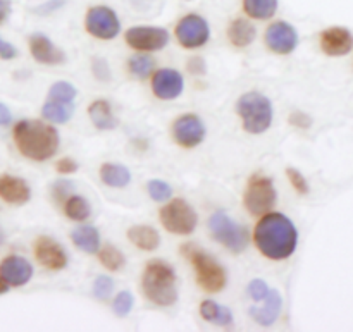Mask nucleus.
I'll list each match as a JSON object with an SVG mask.
<instances>
[{
  "label": "nucleus",
  "mask_w": 353,
  "mask_h": 332,
  "mask_svg": "<svg viewBox=\"0 0 353 332\" xmlns=\"http://www.w3.org/2000/svg\"><path fill=\"white\" fill-rule=\"evenodd\" d=\"M7 291H9V284H7V282L0 278V295H3V293H7Z\"/></svg>",
  "instance_id": "49530a36"
},
{
  "label": "nucleus",
  "mask_w": 353,
  "mask_h": 332,
  "mask_svg": "<svg viewBox=\"0 0 353 332\" xmlns=\"http://www.w3.org/2000/svg\"><path fill=\"white\" fill-rule=\"evenodd\" d=\"M183 88H185V81L176 69H159L152 78V90H154L155 96L161 100L178 98L183 93Z\"/></svg>",
  "instance_id": "2eb2a0df"
},
{
  "label": "nucleus",
  "mask_w": 353,
  "mask_h": 332,
  "mask_svg": "<svg viewBox=\"0 0 353 332\" xmlns=\"http://www.w3.org/2000/svg\"><path fill=\"white\" fill-rule=\"evenodd\" d=\"M55 169H57V172H61V174H74V172L78 171V162L72 160V158L69 157H64L55 164Z\"/></svg>",
  "instance_id": "58836bf2"
},
{
  "label": "nucleus",
  "mask_w": 353,
  "mask_h": 332,
  "mask_svg": "<svg viewBox=\"0 0 353 332\" xmlns=\"http://www.w3.org/2000/svg\"><path fill=\"white\" fill-rule=\"evenodd\" d=\"M30 50L37 62L47 65H57L65 61V54L52 43L50 38L43 33H34L30 37Z\"/></svg>",
  "instance_id": "f3484780"
},
{
  "label": "nucleus",
  "mask_w": 353,
  "mask_h": 332,
  "mask_svg": "<svg viewBox=\"0 0 353 332\" xmlns=\"http://www.w3.org/2000/svg\"><path fill=\"white\" fill-rule=\"evenodd\" d=\"M128 69L138 79H145L154 71V59L150 55H133L128 62Z\"/></svg>",
  "instance_id": "7c9ffc66"
},
{
  "label": "nucleus",
  "mask_w": 353,
  "mask_h": 332,
  "mask_svg": "<svg viewBox=\"0 0 353 332\" xmlns=\"http://www.w3.org/2000/svg\"><path fill=\"white\" fill-rule=\"evenodd\" d=\"M12 121V114L3 103H0V126H7Z\"/></svg>",
  "instance_id": "c03bdc74"
},
{
  "label": "nucleus",
  "mask_w": 353,
  "mask_h": 332,
  "mask_svg": "<svg viewBox=\"0 0 353 332\" xmlns=\"http://www.w3.org/2000/svg\"><path fill=\"white\" fill-rule=\"evenodd\" d=\"M286 176H288L292 186L296 189V191L300 193V195H309L310 186H309V183H307L305 176H303L302 172L296 171V169H293V167H290V169H286Z\"/></svg>",
  "instance_id": "e433bc0d"
},
{
  "label": "nucleus",
  "mask_w": 353,
  "mask_h": 332,
  "mask_svg": "<svg viewBox=\"0 0 353 332\" xmlns=\"http://www.w3.org/2000/svg\"><path fill=\"white\" fill-rule=\"evenodd\" d=\"M133 305H134L133 295H131L130 291H121L119 295L114 298L112 310H114V313H116V315L126 317V315H130L131 310H133Z\"/></svg>",
  "instance_id": "72a5a7b5"
},
{
  "label": "nucleus",
  "mask_w": 353,
  "mask_h": 332,
  "mask_svg": "<svg viewBox=\"0 0 353 332\" xmlns=\"http://www.w3.org/2000/svg\"><path fill=\"white\" fill-rule=\"evenodd\" d=\"M172 136L183 148H195L205 140V124L195 114H186L176 119L172 126Z\"/></svg>",
  "instance_id": "f8f14e48"
},
{
  "label": "nucleus",
  "mask_w": 353,
  "mask_h": 332,
  "mask_svg": "<svg viewBox=\"0 0 353 332\" xmlns=\"http://www.w3.org/2000/svg\"><path fill=\"white\" fill-rule=\"evenodd\" d=\"M209 23L199 14H188L176 26V38L185 48H199L209 41Z\"/></svg>",
  "instance_id": "9b49d317"
},
{
  "label": "nucleus",
  "mask_w": 353,
  "mask_h": 332,
  "mask_svg": "<svg viewBox=\"0 0 353 332\" xmlns=\"http://www.w3.org/2000/svg\"><path fill=\"white\" fill-rule=\"evenodd\" d=\"M64 212L71 220L83 222V220H86L92 216V207H90V203L83 196L71 195L64 202Z\"/></svg>",
  "instance_id": "c85d7f7f"
},
{
  "label": "nucleus",
  "mask_w": 353,
  "mask_h": 332,
  "mask_svg": "<svg viewBox=\"0 0 353 332\" xmlns=\"http://www.w3.org/2000/svg\"><path fill=\"white\" fill-rule=\"evenodd\" d=\"M238 116L243 121V129L252 134H262L271 127L272 109L271 100L259 92H248L240 96L236 103Z\"/></svg>",
  "instance_id": "20e7f679"
},
{
  "label": "nucleus",
  "mask_w": 353,
  "mask_h": 332,
  "mask_svg": "<svg viewBox=\"0 0 353 332\" xmlns=\"http://www.w3.org/2000/svg\"><path fill=\"white\" fill-rule=\"evenodd\" d=\"M228 37L234 47H248L254 43L255 37H257V30L254 24L247 19H234L228 28Z\"/></svg>",
  "instance_id": "b1692460"
},
{
  "label": "nucleus",
  "mask_w": 353,
  "mask_h": 332,
  "mask_svg": "<svg viewBox=\"0 0 353 332\" xmlns=\"http://www.w3.org/2000/svg\"><path fill=\"white\" fill-rule=\"evenodd\" d=\"M99 258L102 262V265L105 269H109L110 272H117L124 267L126 264V258L124 255L117 250L114 245H105L103 248L99 250Z\"/></svg>",
  "instance_id": "c756f323"
},
{
  "label": "nucleus",
  "mask_w": 353,
  "mask_h": 332,
  "mask_svg": "<svg viewBox=\"0 0 353 332\" xmlns=\"http://www.w3.org/2000/svg\"><path fill=\"white\" fill-rule=\"evenodd\" d=\"M16 55H17L16 47H12V45L7 43L6 40H2V38H0V57L9 61V59H14Z\"/></svg>",
  "instance_id": "ea45409f"
},
{
  "label": "nucleus",
  "mask_w": 353,
  "mask_h": 332,
  "mask_svg": "<svg viewBox=\"0 0 353 332\" xmlns=\"http://www.w3.org/2000/svg\"><path fill=\"white\" fill-rule=\"evenodd\" d=\"M0 278L9 286H24L33 278V267L23 257H7L0 264Z\"/></svg>",
  "instance_id": "a211bd4d"
},
{
  "label": "nucleus",
  "mask_w": 353,
  "mask_h": 332,
  "mask_svg": "<svg viewBox=\"0 0 353 332\" xmlns=\"http://www.w3.org/2000/svg\"><path fill=\"white\" fill-rule=\"evenodd\" d=\"M265 43L276 54L288 55L299 45V33L290 23L278 21V23L271 24L265 31Z\"/></svg>",
  "instance_id": "ddd939ff"
},
{
  "label": "nucleus",
  "mask_w": 353,
  "mask_h": 332,
  "mask_svg": "<svg viewBox=\"0 0 353 332\" xmlns=\"http://www.w3.org/2000/svg\"><path fill=\"white\" fill-rule=\"evenodd\" d=\"M276 200H278V193H276L272 179L261 174L252 176L247 185V189H245V209L252 216H265L276 205Z\"/></svg>",
  "instance_id": "0eeeda50"
},
{
  "label": "nucleus",
  "mask_w": 353,
  "mask_h": 332,
  "mask_svg": "<svg viewBox=\"0 0 353 332\" xmlns=\"http://www.w3.org/2000/svg\"><path fill=\"white\" fill-rule=\"evenodd\" d=\"M161 222L165 231L179 236H188L195 231L199 224V216L195 209L186 200L176 198L161 209Z\"/></svg>",
  "instance_id": "6e6552de"
},
{
  "label": "nucleus",
  "mask_w": 353,
  "mask_h": 332,
  "mask_svg": "<svg viewBox=\"0 0 353 332\" xmlns=\"http://www.w3.org/2000/svg\"><path fill=\"white\" fill-rule=\"evenodd\" d=\"M190 71L195 72V74H200V72L205 71V64L202 62V59H193V61L190 62Z\"/></svg>",
  "instance_id": "a18cd8bd"
},
{
  "label": "nucleus",
  "mask_w": 353,
  "mask_h": 332,
  "mask_svg": "<svg viewBox=\"0 0 353 332\" xmlns=\"http://www.w3.org/2000/svg\"><path fill=\"white\" fill-rule=\"evenodd\" d=\"M71 240L79 250L86 251V253H99L100 250V234L99 229L92 226H83L72 231Z\"/></svg>",
  "instance_id": "a878e982"
},
{
  "label": "nucleus",
  "mask_w": 353,
  "mask_h": 332,
  "mask_svg": "<svg viewBox=\"0 0 353 332\" xmlns=\"http://www.w3.org/2000/svg\"><path fill=\"white\" fill-rule=\"evenodd\" d=\"M86 31L99 40H112L119 34L121 23L117 14L107 6H95L86 12Z\"/></svg>",
  "instance_id": "1a4fd4ad"
},
{
  "label": "nucleus",
  "mask_w": 353,
  "mask_h": 332,
  "mask_svg": "<svg viewBox=\"0 0 353 332\" xmlns=\"http://www.w3.org/2000/svg\"><path fill=\"white\" fill-rule=\"evenodd\" d=\"M126 41L134 50L157 52L169 43V33L159 26H133L126 31Z\"/></svg>",
  "instance_id": "9d476101"
},
{
  "label": "nucleus",
  "mask_w": 353,
  "mask_h": 332,
  "mask_svg": "<svg viewBox=\"0 0 353 332\" xmlns=\"http://www.w3.org/2000/svg\"><path fill=\"white\" fill-rule=\"evenodd\" d=\"M254 240L264 257L271 260H286L299 245V231L286 216L269 212L255 226Z\"/></svg>",
  "instance_id": "f257e3e1"
},
{
  "label": "nucleus",
  "mask_w": 353,
  "mask_h": 332,
  "mask_svg": "<svg viewBox=\"0 0 353 332\" xmlns=\"http://www.w3.org/2000/svg\"><path fill=\"white\" fill-rule=\"evenodd\" d=\"M112 289H114V281L107 276H99L95 279V284H93V295L95 298L102 300V302H107L112 295Z\"/></svg>",
  "instance_id": "f704fd0d"
},
{
  "label": "nucleus",
  "mask_w": 353,
  "mask_h": 332,
  "mask_svg": "<svg viewBox=\"0 0 353 332\" xmlns=\"http://www.w3.org/2000/svg\"><path fill=\"white\" fill-rule=\"evenodd\" d=\"M148 193H150L152 198L155 202H168L169 198L172 196V188L168 185V183L161 181V179H152L150 183L147 185Z\"/></svg>",
  "instance_id": "473e14b6"
},
{
  "label": "nucleus",
  "mask_w": 353,
  "mask_h": 332,
  "mask_svg": "<svg viewBox=\"0 0 353 332\" xmlns=\"http://www.w3.org/2000/svg\"><path fill=\"white\" fill-rule=\"evenodd\" d=\"M200 313H202V317L207 322L214 324V326L230 327L231 324H233V312H231L230 309H226V307L217 305L212 300L202 302V305H200Z\"/></svg>",
  "instance_id": "393cba45"
},
{
  "label": "nucleus",
  "mask_w": 353,
  "mask_h": 332,
  "mask_svg": "<svg viewBox=\"0 0 353 332\" xmlns=\"http://www.w3.org/2000/svg\"><path fill=\"white\" fill-rule=\"evenodd\" d=\"M209 229L212 238L233 253H243L248 247V229L226 212H216L209 219Z\"/></svg>",
  "instance_id": "423d86ee"
},
{
  "label": "nucleus",
  "mask_w": 353,
  "mask_h": 332,
  "mask_svg": "<svg viewBox=\"0 0 353 332\" xmlns=\"http://www.w3.org/2000/svg\"><path fill=\"white\" fill-rule=\"evenodd\" d=\"M14 143L24 157L43 162L57 154L61 138L57 129L50 124L26 119L17 123L14 127Z\"/></svg>",
  "instance_id": "f03ea898"
},
{
  "label": "nucleus",
  "mask_w": 353,
  "mask_h": 332,
  "mask_svg": "<svg viewBox=\"0 0 353 332\" xmlns=\"http://www.w3.org/2000/svg\"><path fill=\"white\" fill-rule=\"evenodd\" d=\"M72 103H64V102H54V100H48L47 103L41 109V114L47 121L54 124H64L68 123L72 117Z\"/></svg>",
  "instance_id": "bb28decb"
},
{
  "label": "nucleus",
  "mask_w": 353,
  "mask_h": 332,
  "mask_svg": "<svg viewBox=\"0 0 353 332\" xmlns=\"http://www.w3.org/2000/svg\"><path fill=\"white\" fill-rule=\"evenodd\" d=\"M247 289L248 295H250V298L254 300V302H264V300L268 298L269 293H271L268 282L262 281V279H254V281L248 284Z\"/></svg>",
  "instance_id": "4c0bfd02"
},
{
  "label": "nucleus",
  "mask_w": 353,
  "mask_h": 332,
  "mask_svg": "<svg viewBox=\"0 0 353 332\" xmlns=\"http://www.w3.org/2000/svg\"><path fill=\"white\" fill-rule=\"evenodd\" d=\"M10 14V0H0V24L6 23Z\"/></svg>",
  "instance_id": "37998d69"
},
{
  "label": "nucleus",
  "mask_w": 353,
  "mask_h": 332,
  "mask_svg": "<svg viewBox=\"0 0 353 332\" xmlns=\"http://www.w3.org/2000/svg\"><path fill=\"white\" fill-rule=\"evenodd\" d=\"M78 92H76L74 86L68 81H57L48 92V98L54 100V102H64V103H72V100L76 98Z\"/></svg>",
  "instance_id": "2f4dec72"
},
{
  "label": "nucleus",
  "mask_w": 353,
  "mask_h": 332,
  "mask_svg": "<svg viewBox=\"0 0 353 332\" xmlns=\"http://www.w3.org/2000/svg\"><path fill=\"white\" fill-rule=\"evenodd\" d=\"M243 9L254 19H269L278 10V0H243Z\"/></svg>",
  "instance_id": "cd10ccee"
},
{
  "label": "nucleus",
  "mask_w": 353,
  "mask_h": 332,
  "mask_svg": "<svg viewBox=\"0 0 353 332\" xmlns=\"http://www.w3.org/2000/svg\"><path fill=\"white\" fill-rule=\"evenodd\" d=\"M283 309V298L279 295V291L271 289V293L268 295V298L264 300L261 307H250L248 313H250L252 319L255 320L261 326H272V324L278 320L279 313Z\"/></svg>",
  "instance_id": "aec40b11"
},
{
  "label": "nucleus",
  "mask_w": 353,
  "mask_h": 332,
  "mask_svg": "<svg viewBox=\"0 0 353 332\" xmlns=\"http://www.w3.org/2000/svg\"><path fill=\"white\" fill-rule=\"evenodd\" d=\"M64 2L65 0H50V2L43 3V6H40L38 9H34V10H37V12H41V14H50L52 10H55V9H59V7L64 6Z\"/></svg>",
  "instance_id": "79ce46f5"
},
{
  "label": "nucleus",
  "mask_w": 353,
  "mask_h": 332,
  "mask_svg": "<svg viewBox=\"0 0 353 332\" xmlns=\"http://www.w3.org/2000/svg\"><path fill=\"white\" fill-rule=\"evenodd\" d=\"M88 116L97 129L109 131L117 126V117L114 116L112 107H110V103L105 102V100H95V102L88 107Z\"/></svg>",
  "instance_id": "412c9836"
},
{
  "label": "nucleus",
  "mask_w": 353,
  "mask_h": 332,
  "mask_svg": "<svg viewBox=\"0 0 353 332\" xmlns=\"http://www.w3.org/2000/svg\"><path fill=\"white\" fill-rule=\"evenodd\" d=\"M100 179L110 188H126L131 183V172L126 165L107 162L100 167Z\"/></svg>",
  "instance_id": "5701e85b"
},
{
  "label": "nucleus",
  "mask_w": 353,
  "mask_h": 332,
  "mask_svg": "<svg viewBox=\"0 0 353 332\" xmlns=\"http://www.w3.org/2000/svg\"><path fill=\"white\" fill-rule=\"evenodd\" d=\"M141 288L148 302L157 307H172L178 302L176 272L164 260H152L150 264H147L141 279Z\"/></svg>",
  "instance_id": "7ed1b4c3"
},
{
  "label": "nucleus",
  "mask_w": 353,
  "mask_h": 332,
  "mask_svg": "<svg viewBox=\"0 0 353 332\" xmlns=\"http://www.w3.org/2000/svg\"><path fill=\"white\" fill-rule=\"evenodd\" d=\"M128 238H130L131 243L137 248L143 251H154L157 250L159 245H161V234L157 233V229L150 226H133L128 231Z\"/></svg>",
  "instance_id": "4be33fe9"
},
{
  "label": "nucleus",
  "mask_w": 353,
  "mask_h": 332,
  "mask_svg": "<svg viewBox=\"0 0 353 332\" xmlns=\"http://www.w3.org/2000/svg\"><path fill=\"white\" fill-rule=\"evenodd\" d=\"M72 191H74V185H72L71 181H68V179H59V181L54 183V186H52V196H54L57 203L65 202V200L71 196Z\"/></svg>",
  "instance_id": "c9c22d12"
},
{
  "label": "nucleus",
  "mask_w": 353,
  "mask_h": 332,
  "mask_svg": "<svg viewBox=\"0 0 353 332\" xmlns=\"http://www.w3.org/2000/svg\"><path fill=\"white\" fill-rule=\"evenodd\" d=\"M292 124L293 126H299V127H309L310 126V117L305 116L302 112H293L292 114Z\"/></svg>",
  "instance_id": "a19ab883"
},
{
  "label": "nucleus",
  "mask_w": 353,
  "mask_h": 332,
  "mask_svg": "<svg viewBox=\"0 0 353 332\" xmlns=\"http://www.w3.org/2000/svg\"><path fill=\"white\" fill-rule=\"evenodd\" d=\"M183 257L195 267L196 281L205 291L219 293L226 288L228 276L223 265L205 251L199 250L193 245H185L181 250Z\"/></svg>",
  "instance_id": "39448f33"
},
{
  "label": "nucleus",
  "mask_w": 353,
  "mask_h": 332,
  "mask_svg": "<svg viewBox=\"0 0 353 332\" xmlns=\"http://www.w3.org/2000/svg\"><path fill=\"white\" fill-rule=\"evenodd\" d=\"M0 198L10 205H24L26 202H30L31 189L24 179L3 174L0 176Z\"/></svg>",
  "instance_id": "6ab92c4d"
},
{
  "label": "nucleus",
  "mask_w": 353,
  "mask_h": 332,
  "mask_svg": "<svg viewBox=\"0 0 353 332\" xmlns=\"http://www.w3.org/2000/svg\"><path fill=\"white\" fill-rule=\"evenodd\" d=\"M34 257L43 267L50 271H62L68 267V255L64 248L52 238L40 236L34 241Z\"/></svg>",
  "instance_id": "4468645a"
},
{
  "label": "nucleus",
  "mask_w": 353,
  "mask_h": 332,
  "mask_svg": "<svg viewBox=\"0 0 353 332\" xmlns=\"http://www.w3.org/2000/svg\"><path fill=\"white\" fill-rule=\"evenodd\" d=\"M353 47V34L347 28L333 26L327 28L321 34V48L326 55L331 57H341L347 55Z\"/></svg>",
  "instance_id": "dca6fc26"
}]
</instances>
